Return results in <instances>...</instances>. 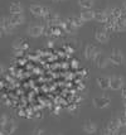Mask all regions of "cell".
<instances>
[{
    "label": "cell",
    "instance_id": "6",
    "mask_svg": "<svg viewBox=\"0 0 126 135\" xmlns=\"http://www.w3.org/2000/svg\"><path fill=\"white\" fill-rule=\"evenodd\" d=\"M98 53H100V49H98L96 46H93V44H87V46L84 47L83 56L87 61H93V59L97 57Z\"/></svg>",
    "mask_w": 126,
    "mask_h": 135
},
{
    "label": "cell",
    "instance_id": "27",
    "mask_svg": "<svg viewBox=\"0 0 126 135\" xmlns=\"http://www.w3.org/2000/svg\"><path fill=\"white\" fill-rule=\"evenodd\" d=\"M120 19L126 22V10H125V9H122V13H121V18H120Z\"/></svg>",
    "mask_w": 126,
    "mask_h": 135
},
{
    "label": "cell",
    "instance_id": "8",
    "mask_svg": "<svg viewBox=\"0 0 126 135\" xmlns=\"http://www.w3.org/2000/svg\"><path fill=\"white\" fill-rule=\"evenodd\" d=\"M95 41L97 43H101V44L107 43L110 41V32H107L105 28L96 30V33H95Z\"/></svg>",
    "mask_w": 126,
    "mask_h": 135
},
{
    "label": "cell",
    "instance_id": "2",
    "mask_svg": "<svg viewBox=\"0 0 126 135\" xmlns=\"http://www.w3.org/2000/svg\"><path fill=\"white\" fill-rule=\"evenodd\" d=\"M0 27H1L3 34H14L15 30H17V25H14V24L10 22L9 17H3Z\"/></svg>",
    "mask_w": 126,
    "mask_h": 135
},
{
    "label": "cell",
    "instance_id": "25",
    "mask_svg": "<svg viewBox=\"0 0 126 135\" xmlns=\"http://www.w3.org/2000/svg\"><path fill=\"white\" fill-rule=\"evenodd\" d=\"M120 124H121V128H126V115L120 118Z\"/></svg>",
    "mask_w": 126,
    "mask_h": 135
},
{
    "label": "cell",
    "instance_id": "10",
    "mask_svg": "<svg viewBox=\"0 0 126 135\" xmlns=\"http://www.w3.org/2000/svg\"><path fill=\"white\" fill-rule=\"evenodd\" d=\"M110 88L114 91H120L124 88V78L120 76H114L110 80Z\"/></svg>",
    "mask_w": 126,
    "mask_h": 135
},
{
    "label": "cell",
    "instance_id": "20",
    "mask_svg": "<svg viewBox=\"0 0 126 135\" xmlns=\"http://www.w3.org/2000/svg\"><path fill=\"white\" fill-rule=\"evenodd\" d=\"M121 13H122V9H121V8H117V6H114V8L108 9L110 18H111V19H115V20L120 19V18H121Z\"/></svg>",
    "mask_w": 126,
    "mask_h": 135
},
{
    "label": "cell",
    "instance_id": "9",
    "mask_svg": "<svg viewBox=\"0 0 126 135\" xmlns=\"http://www.w3.org/2000/svg\"><path fill=\"white\" fill-rule=\"evenodd\" d=\"M93 62H95V65H96L97 68H106V67L111 63V62H110V58L106 57L102 52H100L97 54V57L93 59Z\"/></svg>",
    "mask_w": 126,
    "mask_h": 135
},
{
    "label": "cell",
    "instance_id": "3",
    "mask_svg": "<svg viewBox=\"0 0 126 135\" xmlns=\"http://www.w3.org/2000/svg\"><path fill=\"white\" fill-rule=\"evenodd\" d=\"M92 104L93 106L98 109V110H103V109H107L110 104H111V99L107 97V96H97V97H93L92 100Z\"/></svg>",
    "mask_w": 126,
    "mask_h": 135
},
{
    "label": "cell",
    "instance_id": "31",
    "mask_svg": "<svg viewBox=\"0 0 126 135\" xmlns=\"http://www.w3.org/2000/svg\"><path fill=\"white\" fill-rule=\"evenodd\" d=\"M53 1H61V0H53Z\"/></svg>",
    "mask_w": 126,
    "mask_h": 135
},
{
    "label": "cell",
    "instance_id": "21",
    "mask_svg": "<svg viewBox=\"0 0 126 135\" xmlns=\"http://www.w3.org/2000/svg\"><path fill=\"white\" fill-rule=\"evenodd\" d=\"M78 6L82 8L83 10L86 9H92L95 5V0H78Z\"/></svg>",
    "mask_w": 126,
    "mask_h": 135
},
{
    "label": "cell",
    "instance_id": "13",
    "mask_svg": "<svg viewBox=\"0 0 126 135\" xmlns=\"http://www.w3.org/2000/svg\"><path fill=\"white\" fill-rule=\"evenodd\" d=\"M44 20L47 22L48 25H61V23H62V19L57 13H51Z\"/></svg>",
    "mask_w": 126,
    "mask_h": 135
},
{
    "label": "cell",
    "instance_id": "33",
    "mask_svg": "<svg viewBox=\"0 0 126 135\" xmlns=\"http://www.w3.org/2000/svg\"><path fill=\"white\" fill-rule=\"evenodd\" d=\"M62 1H64V0H62Z\"/></svg>",
    "mask_w": 126,
    "mask_h": 135
},
{
    "label": "cell",
    "instance_id": "29",
    "mask_svg": "<svg viewBox=\"0 0 126 135\" xmlns=\"http://www.w3.org/2000/svg\"><path fill=\"white\" fill-rule=\"evenodd\" d=\"M122 9H125V10H126V0H124V1H122Z\"/></svg>",
    "mask_w": 126,
    "mask_h": 135
},
{
    "label": "cell",
    "instance_id": "11",
    "mask_svg": "<svg viewBox=\"0 0 126 135\" xmlns=\"http://www.w3.org/2000/svg\"><path fill=\"white\" fill-rule=\"evenodd\" d=\"M107 129L110 130V133H112V134H116V133H119L121 129V124H120V119H112V120H110L107 124Z\"/></svg>",
    "mask_w": 126,
    "mask_h": 135
},
{
    "label": "cell",
    "instance_id": "28",
    "mask_svg": "<svg viewBox=\"0 0 126 135\" xmlns=\"http://www.w3.org/2000/svg\"><path fill=\"white\" fill-rule=\"evenodd\" d=\"M115 135H126V133H124V131H121V130H120L119 133H116Z\"/></svg>",
    "mask_w": 126,
    "mask_h": 135
},
{
    "label": "cell",
    "instance_id": "1",
    "mask_svg": "<svg viewBox=\"0 0 126 135\" xmlns=\"http://www.w3.org/2000/svg\"><path fill=\"white\" fill-rule=\"evenodd\" d=\"M29 12L34 18H39V19H41V18H42V19H46V18L52 13L49 8H47V6H44V5H39V4H33V5H30Z\"/></svg>",
    "mask_w": 126,
    "mask_h": 135
},
{
    "label": "cell",
    "instance_id": "18",
    "mask_svg": "<svg viewBox=\"0 0 126 135\" xmlns=\"http://www.w3.org/2000/svg\"><path fill=\"white\" fill-rule=\"evenodd\" d=\"M95 14H96V12H93L92 9H86L83 12H81L79 15L84 22H90V20H95Z\"/></svg>",
    "mask_w": 126,
    "mask_h": 135
},
{
    "label": "cell",
    "instance_id": "17",
    "mask_svg": "<svg viewBox=\"0 0 126 135\" xmlns=\"http://www.w3.org/2000/svg\"><path fill=\"white\" fill-rule=\"evenodd\" d=\"M68 20H69V23L73 25V28H76V29L81 28V27H83V24L86 23L83 19L81 18V15H73V17H71Z\"/></svg>",
    "mask_w": 126,
    "mask_h": 135
},
{
    "label": "cell",
    "instance_id": "5",
    "mask_svg": "<svg viewBox=\"0 0 126 135\" xmlns=\"http://www.w3.org/2000/svg\"><path fill=\"white\" fill-rule=\"evenodd\" d=\"M108 58H110L111 65H114V66H120L124 63V54H122V52H121L120 49H117V48H114V49L111 51Z\"/></svg>",
    "mask_w": 126,
    "mask_h": 135
},
{
    "label": "cell",
    "instance_id": "22",
    "mask_svg": "<svg viewBox=\"0 0 126 135\" xmlns=\"http://www.w3.org/2000/svg\"><path fill=\"white\" fill-rule=\"evenodd\" d=\"M27 46L24 44V41H22V39H17V41L13 43V49L14 51H19V52H22V49L25 48Z\"/></svg>",
    "mask_w": 126,
    "mask_h": 135
},
{
    "label": "cell",
    "instance_id": "4",
    "mask_svg": "<svg viewBox=\"0 0 126 135\" xmlns=\"http://www.w3.org/2000/svg\"><path fill=\"white\" fill-rule=\"evenodd\" d=\"M44 32H46V28L41 24H32L27 28V33L32 38H39L41 35L44 34Z\"/></svg>",
    "mask_w": 126,
    "mask_h": 135
},
{
    "label": "cell",
    "instance_id": "7",
    "mask_svg": "<svg viewBox=\"0 0 126 135\" xmlns=\"http://www.w3.org/2000/svg\"><path fill=\"white\" fill-rule=\"evenodd\" d=\"M15 130H17V123H15V120H13L10 118L6 120V123H4L1 125V131L6 135L14 134Z\"/></svg>",
    "mask_w": 126,
    "mask_h": 135
},
{
    "label": "cell",
    "instance_id": "14",
    "mask_svg": "<svg viewBox=\"0 0 126 135\" xmlns=\"http://www.w3.org/2000/svg\"><path fill=\"white\" fill-rule=\"evenodd\" d=\"M9 19H10V22H12L14 25H23L25 23V15L24 14H10L9 15Z\"/></svg>",
    "mask_w": 126,
    "mask_h": 135
},
{
    "label": "cell",
    "instance_id": "19",
    "mask_svg": "<svg viewBox=\"0 0 126 135\" xmlns=\"http://www.w3.org/2000/svg\"><path fill=\"white\" fill-rule=\"evenodd\" d=\"M83 131L86 134H95L97 131V125L92 121H86L83 124Z\"/></svg>",
    "mask_w": 126,
    "mask_h": 135
},
{
    "label": "cell",
    "instance_id": "24",
    "mask_svg": "<svg viewBox=\"0 0 126 135\" xmlns=\"http://www.w3.org/2000/svg\"><path fill=\"white\" fill-rule=\"evenodd\" d=\"M32 135H44V130L37 128V129L33 130V134H32Z\"/></svg>",
    "mask_w": 126,
    "mask_h": 135
},
{
    "label": "cell",
    "instance_id": "26",
    "mask_svg": "<svg viewBox=\"0 0 126 135\" xmlns=\"http://www.w3.org/2000/svg\"><path fill=\"white\" fill-rule=\"evenodd\" d=\"M100 135H114V134H112V133H110V130H108L107 128H106L105 130H102L101 134H100Z\"/></svg>",
    "mask_w": 126,
    "mask_h": 135
},
{
    "label": "cell",
    "instance_id": "16",
    "mask_svg": "<svg viewBox=\"0 0 126 135\" xmlns=\"http://www.w3.org/2000/svg\"><path fill=\"white\" fill-rule=\"evenodd\" d=\"M110 77H97L96 83L101 90H110Z\"/></svg>",
    "mask_w": 126,
    "mask_h": 135
},
{
    "label": "cell",
    "instance_id": "32",
    "mask_svg": "<svg viewBox=\"0 0 126 135\" xmlns=\"http://www.w3.org/2000/svg\"><path fill=\"white\" fill-rule=\"evenodd\" d=\"M125 66H126V62H125Z\"/></svg>",
    "mask_w": 126,
    "mask_h": 135
},
{
    "label": "cell",
    "instance_id": "12",
    "mask_svg": "<svg viewBox=\"0 0 126 135\" xmlns=\"http://www.w3.org/2000/svg\"><path fill=\"white\" fill-rule=\"evenodd\" d=\"M111 18H110L108 10H97L96 14H95V20L98 23H106Z\"/></svg>",
    "mask_w": 126,
    "mask_h": 135
},
{
    "label": "cell",
    "instance_id": "23",
    "mask_svg": "<svg viewBox=\"0 0 126 135\" xmlns=\"http://www.w3.org/2000/svg\"><path fill=\"white\" fill-rule=\"evenodd\" d=\"M126 30V22L117 19L116 20V32H125Z\"/></svg>",
    "mask_w": 126,
    "mask_h": 135
},
{
    "label": "cell",
    "instance_id": "15",
    "mask_svg": "<svg viewBox=\"0 0 126 135\" xmlns=\"http://www.w3.org/2000/svg\"><path fill=\"white\" fill-rule=\"evenodd\" d=\"M9 13L10 14H23L24 13V6L19 1H13L9 5Z\"/></svg>",
    "mask_w": 126,
    "mask_h": 135
},
{
    "label": "cell",
    "instance_id": "30",
    "mask_svg": "<svg viewBox=\"0 0 126 135\" xmlns=\"http://www.w3.org/2000/svg\"><path fill=\"white\" fill-rule=\"evenodd\" d=\"M124 115H126V105H125V109H124Z\"/></svg>",
    "mask_w": 126,
    "mask_h": 135
}]
</instances>
